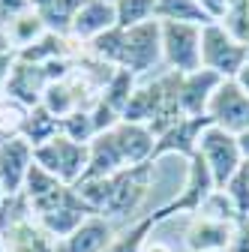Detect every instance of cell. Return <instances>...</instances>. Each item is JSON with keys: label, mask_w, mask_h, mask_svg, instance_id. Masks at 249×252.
<instances>
[{"label": "cell", "mask_w": 249, "mask_h": 252, "mask_svg": "<svg viewBox=\"0 0 249 252\" xmlns=\"http://www.w3.org/2000/svg\"><path fill=\"white\" fill-rule=\"evenodd\" d=\"M198 216L213 219V222H228V225H234L237 219H240V216H237V210H234V204H231V198L222 192V189H213V192L204 198V204H201Z\"/></svg>", "instance_id": "obj_29"}, {"label": "cell", "mask_w": 249, "mask_h": 252, "mask_svg": "<svg viewBox=\"0 0 249 252\" xmlns=\"http://www.w3.org/2000/svg\"><path fill=\"white\" fill-rule=\"evenodd\" d=\"M159 111H162V90H159V81H147V84H138L135 93L129 96V105L123 108V120L126 123H141V126H156L159 120Z\"/></svg>", "instance_id": "obj_18"}, {"label": "cell", "mask_w": 249, "mask_h": 252, "mask_svg": "<svg viewBox=\"0 0 249 252\" xmlns=\"http://www.w3.org/2000/svg\"><path fill=\"white\" fill-rule=\"evenodd\" d=\"M27 108L9 96H0V144L21 135V123H24Z\"/></svg>", "instance_id": "obj_30"}, {"label": "cell", "mask_w": 249, "mask_h": 252, "mask_svg": "<svg viewBox=\"0 0 249 252\" xmlns=\"http://www.w3.org/2000/svg\"><path fill=\"white\" fill-rule=\"evenodd\" d=\"M33 159H36L39 168H45L57 180H63L66 186H75L84 177V171H87L90 144L69 141L66 135H54L51 141L33 147Z\"/></svg>", "instance_id": "obj_4"}, {"label": "cell", "mask_w": 249, "mask_h": 252, "mask_svg": "<svg viewBox=\"0 0 249 252\" xmlns=\"http://www.w3.org/2000/svg\"><path fill=\"white\" fill-rule=\"evenodd\" d=\"M0 201H3V189H0Z\"/></svg>", "instance_id": "obj_41"}, {"label": "cell", "mask_w": 249, "mask_h": 252, "mask_svg": "<svg viewBox=\"0 0 249 252\" xmlns=\"http://www.w3.org/2000/svg\"><path fill=\"white\" fill-rule=\"evenodd\" d=\"M27 3H30V9H36V12H42L48 3H51V0H27Z\"/></svg>", "instance_id": "obj_39"}, {"label": "cell", "mask_w": 249, "mask_h": 252, "mask_svg": "<svg viewBox=\"0 0 249 252\" xmlns=\"http://www.w3.org/2000/svg\"><path fill=\"white\" fill-rule=\"evenodd\" d=\"M3 27H6V33H9L15 51H18V48H27L30 42H36L42 33H48V27H45L42 15H39L36 9H24V12L12 15L9 21H3Z\"/></svg>", "instance_id": "obj_22"}, {"label": "cell", "mask_w": 249, "mask_h": 252, "mask_svg": "<svg viewBox=\"0 0 249 252\" xmlns=\"http://www.w3.org/2000/svg\"><path fill=\"white\" fill-rule=\"evenodd\" d=\"M231 231L234 225L228 222H213L204 216H189V225H186V249L189 252H228L231 243Z\"/></svg>", "instance_id": "obj_16"}, {"label": "cell", "mask_w": 249, "mask_h": 252, "mask_svg": "<svg viewBox=\"0 0 249 252\" xmlns=\"http://www.w3.org/2000/svg\"><path fill=\"white\" fill-rule=\"evenodd\" d=\"M54 135H60V120H57L42 102L33 105V108H27L24 123H21V138L30 141L33 147H39V144L51 141Z\"/></svg>", "instance_id": "obj_21"}, {"label": "cell", "mask_w": 249, "mask_h": 252, "mask_svg": "<svg viewBox=\"0 0 249 252\" xmlns=\"http://www.w3.org/2000/svg\"><path fill=\"white\" fill-rule=\"evenodd\" d=\"M228 252H249V216H240L237 222H234Z\"/></svg>", "instance_id": "obj_32"}, {"label": "cell", "mask_w": 249, "mask_h": 252, "mask_svg": "<svg viewBox=\"0 0 249 252\" xmlns=\"http://www.w3.org/2000/svg\"><path fill=\"white\" fill-rule=\"evenodd\" d=\"M12 66H15V51H12V54H3V57H0V96L6 93V84H9Z\"/></svg>", "instance_id": "obj_33"}, {"label": "cell", "mask_w": 249, "mask_h": 252, "mask_svg": "<svg viewBox=\"0 0 249 252\" xmlns=\"http://www.w3.org/2000/svg\"><path fill=\"white\" fill-rule=\"evenodd\" d=\"M123 30V27H120ZM162 63V33L159 21H144L138 27H126L120 33V60L117 69H126L135 78L147 75L150 69H156Z\"/></svg>", "instance_id": "obj_3"}, {"label": "cell", "mask_w": 249, "mask_h": 252, "mask_svg": "<svg viewBox=\"0 0 249 252\" xmlns=\"http://www.w3.org/2000/svg\"><path fill=\"white\" fill-rule=\"evenodd\" d=\"M117 12V27H138L144 21L156 18V0H117L114 3Z\"/></svg>", "instance_id": "obj_26"}, {"label": "cell", "mask_w": 249, "mask_h": 252, "mask_svg": "<svg viewBox=\"0 0 249 252\" xmlns=\"http://www.w3.org/2000/svg\"><path fill=\"white\" fill-rule=\"evenodd\" d=\"M159 33H162V63L171 72L189 75L201 69V27L198 24L159 21Z\"/></svg>", "instance_id": "obj_6"}, {"label": "cell", "mask_w": 249, "mask_h": 252, "mask_svg": "<svg viewBox=\"0 0 249 252\" xmlns=\"http://www.w3.org/2000/svg\"><path fill=\"white\" fill-rule=\"evenodd\" d=\"M213 189H216V183H213L207 165L201 162V156H192V159L186 162V183H183V189H180V192L168 204L159 207V213L165 219H171L174 213H189V216H195L201 210L204 198L213 192Z\"/></svg>", "instance_id": "obj_8"}, {"label": "cell", "mask_w": 249, "mask_h": 252, "mask_svg": "<svg viewBox=\"0 0 249 252\" xmlns=\"http://www.w3.org/2000/svg\"><path fill=\"white\" fill-rule=\"evenodd\" d=\"M225 3H228V0H198V6L204 9V15H207L210 21H219V18H222Z\"/></svg>", "instance_id": "obj_34"}, {"label": "cell", "mask_w": 249, "mask_h": 252, "mask_svg": "<svg viewBox=\"0 0 249 252\" xmlns=\"http://www.w3.org/2000/svg\"><path fill=\"white\" fill-rule=\"evenodd\" d=\"M162 222H165V216H162V213H159V207H156L153 213H147V216L135 219L132 225H126L123 231H117V234H114V240L105 246V252H141V246L153 237V228L162 225Z\"/></svg>", "instance_id": "obj_20"}, {"label": "cell", "mask_w": 249, "mask_h": 252, "mask_svg": "<svg viewBox=\"0 0 249 252\" xmlns=\"http://www.w3.org/2000/svg\"><path fill=\"white\" fill-rule=\"evenodd\" d=\"M210 120L207 117H183L174 126H168L165 132L156 135V144H153V159L150 162H159L162 156H180L183 162H189L195 150H198V135Z\"/></svg>", "instance_id": "obj_10"}, {"label": "cell", "mask_w": 249, "mask_h": 252, "mask_svg": "<svg viewBox=\"0 0 249 252\" xmlns=\"http://www.w3.org/2000/svg\"><path fill=\"white\" fill-rule=\"evenodd\" d=\"M207 120L231 135H240L249 129V96L237 87L234 78L219 81V87L213 90L207 105Z\"/></svg>", "instance_id": "obj_7"}, {"label": "cell", "mask_w": 249, "mask_h": 252, "mask_svg": "<svg viewBox=\"0 0 249 252\" xmlns=\"http://www.w3.org/2000/svg\"><path fill=\"white\" fill-rule=\"evenodd\" d=\"M153 168H156V162H141L132 168H123L111 177L81 180L75 183V192L93 213H99L105 219H123L144 204L150 183H153Z\"/></svg>", "instance_id": "obj_1"}, {"label": "cell", "mask_w": 249, "mask_h": 252, "mask_svg": "<svg viewBox=\"0 0 249 252\" xmlns=\"http://www.w3.org/2000/svg\"><path fill=\"white\" fill-rule=\"evenodd\" d=\"M219 75H213L207 69H195L189 75H180L177 84V99H180V111L183 117H207V105L213 90L219 87Z\"/></svg>", "instance_id": "obj_13"}, {"label": "cell", "mask_w": 249, "mask_h": 252, "mask_svg": "<svg viewBox=\"0 0 249 252\" xmlns=\"http://www.w3.org/2000/svg\"><path fill=\"white\" fill-rule=\"evenodd\" d=\"M108 3H117V0H108Z\"/></svg>", "instance_id": "obj_42"}, {"label": "cell", "mask_w": 249, "mask_h": 252, "mask_svg": "<svg viewBox=\"0 0 249 252\" xmlns=\"http://www.w3.org/2000/svg\"><path fill=\"white\" fill-rule=\"evenodd\" d=\"M222 192L231 198L237 216H249V162H243V165L231 174V180L222 186Z\"/></svg>", "instance_id": "obj_31"}, {"label": "cell", "mask_w": 249, "mask_h": 252, "mask_svg": "<svg viewBox=\"0 0 249 252\" xmlns=\"http://www.w3.org/2000/svg\"><path fill=\"white\" fill-rule=\"evenodd\" d=\"M156 21H177V24H210L198 0H156Z\"/></svg>", "instance_id": "obj_24"}, {"label": "cell", "mask_w": 249, "mask_h": 252, "mask_svg": "<svg viewBox=\"0 0 249 252\" xmlns=\"http://www.w3.org/2000/svg\"><path fill=\"white\" fill-rule=\"evenodd\" d=\"M48 84H51V78H48L45 66L24 63V60L15 57V66H12V75H9V84H6V93H3V96L21 102L24 108H33V105L42 102Z\"/></svg>", "instance_id": "obj_12"}, {"label": "cell", "mask_w": 249, "mask_h": 252, "mask_svg": "<svg viewBox=\"0 0 249 252\" xmlns=\"http://www.w3.org/2000/svg\"><path fill=\"white\" fill-rule=\"evenodd\" d=\"M15 48H12V39H9V33H6V27L0 24V57L3 54H12Z\"/></svg>", "instance_id": "obj_36"}, {"label": "cell", "mask_w": 249, "mask_h": 252, "mask_svg": "<svg viewBox=\"0 0 249 252\" xmlns=\"http://www.w3.org/2000/svg\"><path fill=\"white\" fill-rule=\"evenodd\" d=\"M234 81H237V87H240V90L246 93V96H249V63H246V66H243L237 75H234Z\"/></svg>", "instance_id": "obj_37"}, {"label": "cell", "mask_w": 249, "mask_h": 252, "mask_svg": "<svg viewBox=\"0 0 249 252\" xmlns=\"http://www.w3.org/2000/svg\"><path fill=\"white\" fill-rule=\"evenodd\" d=\"M90 213H93V210H90V207L81 201V195L75 192L66 204H60L57 210H51V213H45V216H36V219L42 222V228H45L51 237H57L60 243H63V240H66L81 222H84Z\"/></svg>", "instance_id": "obj_19"}, {"label": "cell", "mask_w": 249, "mask_h": 252, "mask_svg": "<svg viewBox=\"0 0 249 252\" xmlns=\"http://www.w3.org/2000/svg\"><path fill=\"white\" fill-rule=\"evenodd\" d=\"M249 63V45L237 42L219 21L201 27V69L225 78H234Z\"/></svg>", "instance_id": "obj_2"}, {"label": "cell", "mask_w": 249, "mask_h": 252, "mask_svg": "<svg viewBox=\"0 0 249 252\" xmlns=\"http://www.w3.org/2000/svg\"><path fill=\"white\" fill-rule=\"evenodd\" d=\"M195 156H201V162L207 165L216 189H222L231 180V174L243 165V156H240V147H237V135L219 129V126H213V123H207L201 129Z\"/></svg>", "instance_id": "obj_5"}, {"label": "cell", "mask_w": 249, "mask_h": 252, "mask_svg": "<svg viewBox=\"0 0 249 252\" xmlns=\"http://www.w3.org/2000/svg\"><path fill=\"white\" fill-rule=\"evenodd\" d=\"M87 3V0H51V3L39 12L45 27L51 30V33H60V36H69L72 30V21L78 15V9Z\"/></svg>", "instance_id": "obj_25"}, {"label": "cell", "mask_w": 249, "mask_h": 252, "mask_svg": "<svg viewBox=\"0 0 249 252\" xmlns=\"http://www.w3.org/2000/svg\"><path fill=\"white\" fill-rule=\"evenodd\" d=\"M0 252H6V237L0 234Z\"/></svg>", "instance_id": "obj_40"}, {"label": "cell", "mask_w": 249, "mask_h": 252, "mask_svg": "<svg viewBox=\"0 0 249 252\" xmlns=\"http://www.w3.org/2000/svg\"><path fill=\"white\" fill-rule=\"evenodd\" d=\"M141 252H171V246L162 243V240H156V237H150V240L141 246Z\"/></svg>", "instance_id": "obj_35"}, {"label": "cell", "mask_w": 249, "mask_h": 252, "mask_svg": "<svg viewBox=\"0 0 249 252\" xmlns=\"http://www.w3.org/2000/svg\"><path fill=\"white\" fill-rule=\"evenodd\" d=\"M219 24L228 30L237 42L249 45V0H228Z\"/></svg>", "instance_id": "obj_28"}, {"label": "cell", "mask_w": 249, "mask_h": 252, "mask_svg": "<svg viewBox=\"0 0 249 252\" xmlns=\"http://www.w3.org/2000/svg\"><path fill=\"white\" fill-rule=\"evenodd\" d=\"M111 138H114V144H117V150L123 156V162H126L129 168L153 159V144H156V135H153L150 126L120 120L111 129Z\"/></svg>", "instance_id": "obj_15"}, {"label": "cell", "mask_w": 249, "mask_h": 252, "mask_svg": "<svg viewBox=\"0 0 249 252\" xmlns=\"http://www.w3.org/2000/svg\"><path fill=\"white\" fill-rule=\"evenodd\" d=\"M114 225L111 219L90 213L84 222L63 240V252H105V246L114 240Z\"/></svg>", "instance_id": "obj_17"}, {"label": "cell", "mask_w": 249, "mask_h": 252, "mask_svg": "<svg viewBox=\"0 0 249 252\" xmlns=\"http://www.w3.org/2000/svg\"><path fill=\"white\" fill-rule=\"evenodd\" d=\"M60 135H66L69 141H78V144H90L96 138V126H93L90 108H75L72 114L60 117Z\"/></svg>", "instance_id": "obj_27"}, {"label": "cell", "mask_w": 249, "mask_h": 252, "mask_svg": "<svg viewBox=\"0 0 249 252\" xmlns=\"http://www.w3.org/2000/svg\"><path fill=\"white\" fill-rule=\"evenodd\" d=\"M117 27V12H114V3L108 0H87V3L78 9L75 21H72V30L69 36L81 45H90L93 39H99L102 33Z\"/></svg>", "instance_id": "obj_14"}, {"label": "cell", "mask_w": 249, "mask_h": 252, "mask_svg": "<svg viewBox=\"0 0 249 252\" xmlns=\"http://www.w3.org/2000/svg\"><path fill=\"white\" fill-rule=\"evenodd\" d=\"M33 168V144L21 135L0 144V189L3 195H15L24 189V180Z\"/></svg>", "instance_id": "obj_11"}, {"label": "cell", "mask_w": 249, "mask_h": 252, "mask_svg": "<svg viewBox=\"0 0 249 252\" xmlns=\"http://www.w3.org/2000/svg\"><path fill=\"white\" fill-rule=\"evenodd\" d=\"M21 192L30 201V207H33L36 216H45V213L57 210L60 204H66L75 195V186H66L63 180H57L54 174H48L45 168H39L36 159H33V168H30Z\"/></svg>", "instance_id": "obj_9"}, {"label": "cell", "mask_w": 249, "mask_h": 252, "mask_svg": "<svg viewBox=\"0 0 249 252\" xmlns=\"http://www.w3.org/2000/svg\"><path fill=\"white\" fill-rule=\"evenodd\" d=\"M135 87H138V84H135V75H132V72L114 69V72L108 75L102 93H99V102H105L111 111H117V114L123 117V108L129 105V96L135 93Z\"/></svg>", "instance_id": "obj_23"}, {"label": "cell", "mask_w": 249, "mask_h": 252, "mask_svg": "<svg viewBox=\"0 0 249 252\" xmlns=\"http://www.w3.org/2000/svg\"><path fill=\"white\" fill-rule=\"evenodd\" d=\"M237 147H240V156H243V162H249V129L237 135Z\"/></svg>", "instance_id": "obj_38"}]
</instances>
